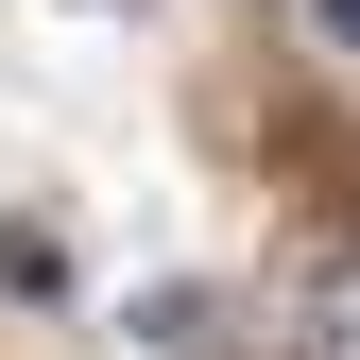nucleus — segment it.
Masks as SVG:
<instances>
[{"label":"nucleus","mask_w":360,"mask_h":360,"mask_svg":"<svg viewBox=\"0 0 360 360\" xmlns=\"http://www.w3.org/2000/svg\"><path fill=\"white\" fill-rule=\"evenodd\" d=\"M0 275H18V292H69V223H0Z\"/></svg>","instance_id":"7ed1b4c3"},{"label":"nucleus","mask_w":360,"mask_h":360,"mask_svg":"<svg viewBox=\"0 0 360 360\" xmlns=\"http://www.w3.org/2000/svg\"><path fill=\"white\" fill-rule=\"evenodd\" d=\"M257 360H360V257H292L275 326H257Z\"/></svg>","instance_id":"f257e3e1"},{"label":"nucleus","mask_w":360,"mask_h":360,"mask_svg":"<svg viewBox=\"0 0 360 360\" xmlns=\"http://www.w3.org/2000/svg\"><path fill=\"white\" fill-rule=\"evenodd\" d=\"M223 343H240V309H223V292H189V275L138 292V360H223Z\"/></svg>","instance_id":"f03ea898"},{"label":"nucleus","mask_w":360,"mask_h":360,"mask_svg":"<svg viewBox=\"0 0 360 360\" xmlns=\"http://www.w3.org/2000/svg\"><path fill=\"white\" fill-rule=\"evenodd\" d=\"M309 18H326V34H343V52H360V0H309Z\"/></svg>","instance_id":"20e7f679"}]
</instances>
